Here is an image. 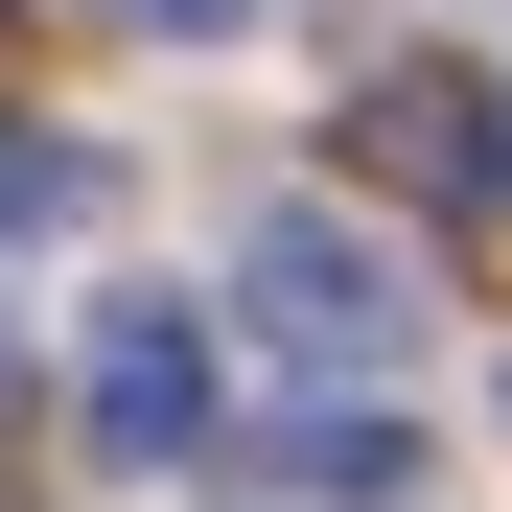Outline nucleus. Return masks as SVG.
I'll return each instance as SVG.
<instances>
[{
	"mask_svg": "<svg viewBox=\"0 0 512 512\" xmlns=\"http://www.w3.org/2000/svg\"><path fill=\"white\" fill-rule=\"evenodd\" d=\"M350 163L396 210H489V70H373V94H350Z\"/></svg>",
	"mask_w": 512,
	"mask_h": 512,
	"instance_id": "7ed1b4c3",
	"label": "nucleus"
},
{
	"mask_svg": "<svg viewBox=\"0 0 512 512\" xmlns=\"http://www.w3.org/2000/svg\"><path fill=\"white\" fill-rule=\"evenodd\" d=\"M233 326H256V350H280L303 396H373V373L419 350V256H396L373 210H326V187H280V210L233 233Z\"/></svg>",
	"mask_w": 512,
	"mask_h": 512,
	"instance_id": "f257e3e1",
	"label": "nucleus"
},
{
	"mask_svg": "<svg viewBox=\"0 0 512 512\" xmlns=\"http://www.w3.org/2000/svg\"><path fill=\"white\" fill-rule=\"evenodd\" d=\"M117 24H140V47H233L256 0H117Z\"/></svg>",
	"mask_w": 512,
	"mask_h": 512,
	"instance_id": "423d86ee",
	"label": "nucleus"
},
{
	"mask_svg": "<svg viewBox=\"0 0 512 512\" xmlns=\"http://www.w3.org/2000/svg\"><path fill=\"white\" fill-rule=\"evenodd\" d=\"M280 512H419V419H373V396H326V419H280Z\"/></svg>",
	"mask_w": 512,
	"mask_h": 512,
	"instance_id": "20e7f679",
	"label": "nucleus"
},
{
	"mask_svg": "<svg viewBox=\"0 0 512 512\" xmlns=\"http://www.w3.org/2000/svg\"><path fill=\"white\" fill-rule=\"evenodd\" d=\"M0 233H94V140H0Z\"/></svg>",
	"mask_w": 512,
	"mask_h": 512,
	"instance_id": "39448f33",
	"label": "nucleus"
},
{
	"mask_svg": "<svg viewBox=\"0 0 512 512\" xmlns=\"http://www.w3.org/2000/svg\"><path fill=\"white\" fill-rule=\"evenodd\" d=\"M94 443L210 466V303H94Z\"/></svg>",
	"mask_w": 512,
	"mask_h": 512,
	"instance_id": "f03ea898",
	"label": "nucleus"
},
{
	"mask_svg": "<svg viewBox=\"0 0 512 512\" xmlns=\"http://www.w3.org/2000/svg\"><path fill=\"white\" fill-rule=\"evenodd\" d=\"M489 210H512V70H489Z\"/></svg>",
	"mask_w": 512,
	"mask_h": 512,
	"instance_id": "0eeeda50",
	"label": "nucleus"
}]
</instances>
